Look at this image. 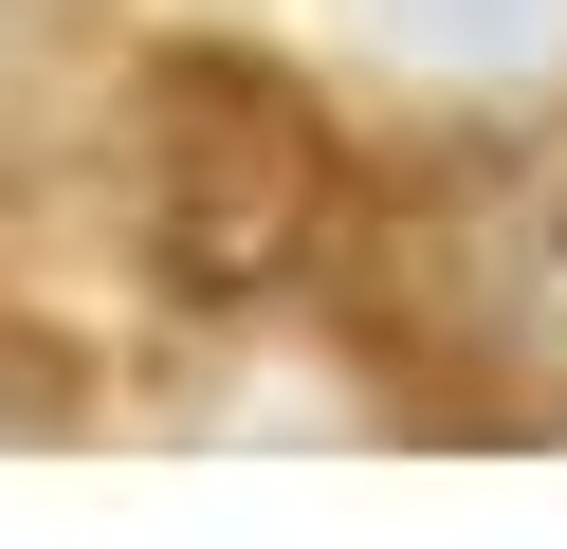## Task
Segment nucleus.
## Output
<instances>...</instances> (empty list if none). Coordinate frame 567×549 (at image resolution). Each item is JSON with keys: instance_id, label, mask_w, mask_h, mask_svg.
<instances>
[{"instance_id": "nucleus-1", "label": "nucleus", "mask_w": 567, "mask_h": 549, "mask_svg": "<svg viewBox=\"0 0 567 549\" xmlns=\"http://www.w3.org/2000/svg\"><path fill=\"white\" fill-rule=\"evenodd\" d=\"M147 238L202 312H257L330 238V110L275 55H165L147 73Z\"/></svg>"}, {"instance_id": "nucleus-2", "label": "nucleus", "mask_w": 567, "mask_h": 549, "mask_svg": "<svg viewBox=\"0 0 567 549\" xmlns=\"http://www.w3.org/2000/svg\"><path fill=\"white\" fill-rule=\"evenodd\" d=\"M403 312H421V348H440L457 403H513V421L567 403V129H513L457 183H421Z\"/></svg>"}, {"instance_id": "nucleus-3", "label": "nucleus", "mask_w": 567, "mask_h": 549, "mask_svg": "<svg viewBox=\"0 0 567 549\" xmlns=\"http://www.w3.org/2000/svg\"><path fill=\"white\" fill-rule=\"evenodd\" d=\"M384 19H421V37H530V0H384Z\"/></svg>"}]
</instances>
